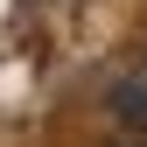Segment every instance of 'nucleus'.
Instances as JSON below:
<instances>
[{
  "instance_id": "1",
  "label": "nucleus",
  "mask_w": 147,
  "mask_h": 147,
  "mask_svg": "<svg viewBox=\"0 0 147 147\" xmlns=\"http://www.w3.org/2000/svg\"><path fill=\"white\" fill-rule=\"evenodd\" d=\"M112 112L147 140V70H133V77H119V84H112Z\"/></svg>"
},
{
  "instance_id": "2",
  "label": "nucleus",
  "mask_w": 147,
  "mask_h": 147,
  "mask_svg": "<svg viewBox=\"0 0 147 147\" xmlns=\"http://www.w3.org/2000/svg\"><path fill=\"white\" fill-rule=\"evenodd\" d=\"M112 147H147V140H140V133H126V140H112Z\"/></svg>"
}]
</instances>
